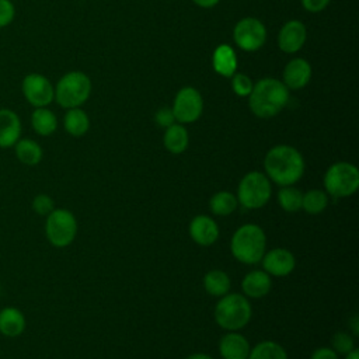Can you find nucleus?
Here are the masks:
<instances>
[{"label": "nucleus", "instance_id": "1", "mask_svg": "<svg viewBox=\"0 0 359 359\" xmlns=\"http://www.w3.org/2000/svg\"><path fill=\"white\" fill-rule=\"evenodd\" d=\"M265 175L279 187L294 185L304 174L306 163L303 154L290 144H276L264 157Z\"/></svg>", "mask_w": 359, "mask_h": 359}, {"label": "nucleus", "instance_id": "2", "mask_svg": "<svg viewBox=\"0 0 359 359\" xmlns=\"http://www.w3.org/2000/svg\"><path fill=\"white\" fill-rule=\"evenodd\" d=\"M290 91L275 77H264L258 80L248 95V107L251 112L262 119L273 118L287 105Z\"/></svg>", "mask_w": 359, "mask_h": 359}, {"label": "nucleus", "instance_id": "3", "mask_svg": "<svg viewBox=\"0 0 359 359\" xmlns=\"http://www.w3.org/2000/svg\"><path fill=\"white\" fill-rule=\"evenodd\" d=\"M266 251V234L255 223L241 224L230 238V252L233 258L245 265L261 262Z\"/></svg>", "mask_w": 359, "mask_h": 359}, {"label": "nucleus", "instance_id": "4", "mask_svg": "<svg viewBox=\"0 0 359 359\" xmlns=\"http://www.w3.org/2000/svg\"><path fill=\"white\" fill-rule=\"evenodd\" d=\"M213 317L220 328L226 331H238L244 328L252 317L250 299L243 293H226L219 297L213 310Z\"/></svg>", "mask_w": 359, "mask_h": 359}, {"label": "nucleus", "instance_id": "5", "mask_svg": "<svg viewBox=\"0 0 359 359\" xmlns=\"http://www.w3.org/2000/svg\"><path fill=\"white\" fill-rule=\"evenodd\" d=\"M323 185L328 196L337 199L349 198L359 188V170L348 161L332 163L324 174Z\"/></svg>", "mask_w": 359, "mask_h": 359}, {"label": "nucleus", "instance_id": "6", "mask_svg": "<svg viewBox=\"0 0 359 359\" xmlns=\"http://www.w3.org/2000/svg\"><path fill=\"white\" fill-rule=\"evenodd\" d=\"M91 88L90 77L83 72L73 70L59 79L55 87V100L62 108H79L90 98Z\"/></svg>", "mask_w": 359, "mask_h": 359}, {"label": "nucleus", "instance_id": "7", "mask_svg": "<svg viewBox=\"0 0 359 359\" xmlns=\"http://www.w3.org/2000/svg\"><path fill=\"white\" fill-rule=\"evenodd\" d=\"M238 205L248 210L264 208L272 196V182L261 171H250L243 175L237 187Z\"/></svg>", "mask_w": 359, "mask_h": 359}, {"label": "nucleus", "instance_id": "8", "mask_svg": "<svg viewBox=\"0 0 359 359\" xmlns=\"http://www.w3.org/2000/svg\"><path fill=\"white\" fill-rule=\"evenodd\" d=\"M45 234L48 241L57 248L70 245L77 236L76 216L63 208H55L45 222Z\"/></svg>", "mask_w": 359, "mask_h": 359}, {"label": "nucleus", "instance_id": "9", "mask_svg": "<svg viewBox=\"0 0 359 359\" xmlns=\"http://www.w3.org/2000/svg\"><path fill=\"white\" fill-rule=\"evenodd\" d=\"M171 109L178 123H194L203 112V98L195 87H182L175 94Z\"/></svg>", "mask_w": 359, "mask_h": 359}, {"label": "nucleus", "instance_id": "10", "mask_svg": "<svg viewBox=\"0 0 359 359\" xmlns=\"http://www.w3.org/2000/svg\"><path fill=\"white\" fill-rule=\"evenodd\" d=\"M233 39L241 50L255 52L266 41V28L258 18L244 17L234 25Z\"/></svg>", "mask_w": 359, "mask_h": 359}, {"label": "nucleus", "instance_id": "11", "mask_svg": "<svg viewBox=\"0 0 359 359\" xmlns=\"http://www.w3.org/2000/svg\"><path fill=\"white\" fill-rule=\"evenodd\" d=\"M21 90L24 98L35 108L48 107L55 100V87L48 77L39 73H29L22 79Z\"/></svg>", "mask_w": 359, "mask_h": 359}, {"label": "nucleus", "instance_id": "12", "mask_svg": "<svg viewBox=\"0 0 359 359\" xmlns=\"http://www.w3.org/2000/svg\"><path fill=\"white\" fill-rule=\"evenodd\" d=\"M262 269L275 278H285L290 275L296 268V258L293 252L287 248L276 247L272 250H266L264 257L261 258Z\"/></svg>", "mask_w": 359, "mask_h": 359}, {"label": "nucleus", "instance_id": "13", "mask_svg": "<svg viewBox=\"0 0 359 359\" xmlns=\"http://www.w3.org/2000/svg\"><path fill=\"white\" fill-rule=\"evenodd\" d=\"M307 39V28L300 20L286 21L278 34V46L285 53L299 52Z\"/></svg>", "mask_w": 359, "mask_h": 359}, {"label": "nucleus", "instance_id": "14", "mask_svg": "<svg viewBox=\"0 0 359 359\" xmlns=\"http://www.w3.org/2000/svg\"><path fill=\"white\" fill-rule=\"evenodd\" d=\"M188 231L192 241L201 247L213 245L220 236L219 224L208 215H196L189 222Z\"/></svg>", "mask_w": 359, "mask_h": 359}, {"label": "nucleus", "instance_id": "15", "mask_svg": "<svg viewBox=\"0 0 359 359\" xmlns=\"http://www.w3.org/2000/svg\"><path fill=\"white\" fill-rule=\"evenodd\" d=\"M313 76L311 65L303 57L290 59L282 74V83L287 87V90H302L309 84Z\"/></svg>", "mask_w": 359, "mask_h": 359}, {"label": "nucleus", "instance_id": "16", "mask_svg": "<svg viewBox=\"0 0 359 359\" xmlns=\"http://www.w3.org/2000/svg\"><path fill=\"white\" fill-rule=\"evenodd\" d=\"M250 349L248 339L238 331H227L219 341L222 359H247Z\"/></svg>", "mask_w": 359, "mask_h": 359}, {"label": "nucleus", "instance_id": "17", "mask_svg": "<svg viewBox=\"0 0 359 359\" xmlns=\"http://www.w3.org/2000/svg\"><path fill=\"white\" fill-rule=\"evenodd\" d=\"M272 287V279L264 269H252L241 279L243 294L248 299H262Z\"/></svg>", "mask_w": 359, "mask_h": 359}, {"label": "nucleus", "instance_id": "18", "mask_svg": "<svg viewBox=\"0 0 359 359\" xmlns=\"http://www.w3.org/2000/svg\"><path fill=\"white\" fill-rule=\"evenodd\" d=\"M21 136L20 116L8 108H0V147H13Z\"/></svg>", "mask_w": 359, "mask_h": 359}, {"label": "nucleus", "instance_id": "19", "mask_svg": "<svg viewBox=\"0 0 359 359\" xmlns=\"http://www.w3.org/2000/svg\"><path fill=\"white\" fill-rule=\"evenodd\" d=\"M213 70L222 77H231L237 72V55L230 45L222 43L219 45L212 56Z\"/></svg>", "mask_w": 359, "mask_h": 359}, {"label": "nucleus", "instance_id": "20", "mask_svg": "<svg viewBox=\"0 0 359 359\" xmlns=\"http://www.w3.org/2000/svg\"><path fill=\"white\" fill-rule=\"evenodd\" d=\"M27 325L25 317L17 307L8 306L0 310V332L6 337H18Z\"/></svg>", "mask_w": 359, "mask_h": 359}, {"label": "nucleus", "instance_id": "21", "mask_svg": "<svg viewBox=\"0 0 359 359\" xmlns=\"http://www.w3.org/2000/svg\"><path fill=\"white\" fill-rule=\"evenodd\" d=\"M163 144L167 151L171 154H181L189 146V133L182 123H172L171 126L165 128L163 136Z\"/></svg>", "mask_w": 359, "mask_h": 359}, {"label": "nucleus", "instance_id": "22", "mask_svg": "<svg viewBox=\"0 0 359 359\" xmlns=\"http://www.w3.org/2000/svg\"><path fill=\"white\" fill-rule=\"evenodd\" d=\"M203 289L212 297H222L230 292L231 280L227 272L222 269H210L203 276Z\"/></svg>", "mask_w": 359, "mask_h": 359}, {"label": "nucleus", "instance_id": "23", "mask_svg": "<svg viewBox=\"0 0 359 359\" xmlns=\"http://www.w3.org/2000/svg\"><path fill=\"white\" fill-rule=\"evenodd\" d=\"M65 130L74 137L84 136L90 129V118L86 111L79 108H70L63 116Z\"/></svg>", "mask_w": 359, "mask_h": 359}, {"label": "nucleus", "instance_id": "24", "mask_svg": "<svg viewBox=\"0 0 359 359\" xmlns=\"http://www.w3.org/2000/svg\"><path fill=\"white\" fill-rule=\"evenodd\" d=\"M31 125L39 136H50L57 129V118L46 107L35 108L31 115Z\"/></svg>", "mask_w": 359, "mask_h": 359}, {"label": "nucleus", "instance_id": "25", "mask_svg": "<svg viewBox=\"0 0 359 359\" xmlns=\"http://www.w3.org/2000/svg\"><path fill=\"white\" fill-rule=\"evenodd\" d=\"M17 158L25 165H36L41 163L43 151L38 142L32 139H18L14 144Z\"/></svg>", "mask_w": 359, "mask_h": 359}, {"label": "nucleus", "instance_id": "26", "mask_svg": "<svg viewBox=\"0 0 359 359\" xmlns=\"http://www.w3.org/2000/svg\"><path fill=\"white\" fill-rule=\"evenodd\" d=\"M238 208L236 194L230 191H219L209 199V209L215 216H229Z\"/></svg>", "mask_w": 359, "mask_h": 359}, {"label": "nucleus", "instance_id": "27", "mask_svg": "<svg viewBox=\"0 0 359 359\" xmlns=\"http://www.w3.org/2000/svg\"><path fill=\"white\" fill-rule=\"evenodd\" d=\"M302 199H303V192L293 185L280 187L276 194L278 205L280 206L282 210L287 213H296L302 210Z\"/></svg>", "mask_w": 359, "mask_h": 359}, {"label": "nucleus", "instance_id": "28", "mask_svg": "<svg viewBox=\"0 0 359 359\" xmlns=\"http://www.w3.org/2000/svg\"><path fill=\"white\" fill-rule=\"evenodd\" d=\"M247 359H287L285 348L275 341H261L250 349Z\"/></svg>", "mask_w": 359, "mask_h": 359}, {"label": "nucleus", "instance_id": "29", "mask_svg": "<svg viewBox=\"0 0 359 359\" xmlns=\"http://www.w3.org/2000/svg\"><path fill=\"white\" fill-rule=\"evenodd\" d=\"M328 198L324 189H309L303 194L302 209L309 215H320L328 206Z\"/></svg>", "mask_w": 359, "mask_h": 359}, {"label": "nucleus", "instance_id": "30", "mask_svg": "<svg viewBox=\"0 0 359 359\" xmlns=\"http://www.w3.org/2000/svg\"><path fill=\"white\" fill-rule=\"evenodd\" d=\"M331 348L338 353V355H346L351 351L355 349V341L353 337L349 332L345 331H338L332 335L331 338Z\"/></svg>", "mask_w": 359, "mask_h": 359}, {"label": "nucleus", "instance_id": "31", "mask_svg": "<svg viewBox=\"0 0 359 359\" xmlns=\"http://www.w3.org/2000/svg\"><path fill=\"white\" fill-rule=\"evenodd\" d=\"M230 79H231V90L234 91L236 95H238V97L250 95L254 83L251 81V79L247 74L236 72Z\"/></svg>", "mask_w": 359, "mask_h": 359}, {"label": "nucleus", "instance_id": "32", "mask_svg": "<svg viewBox=\"0 0 359 359\" xmlns=\"http://www.w3.org/2000/svg\"><path fill=\"white\" fill-rule=\"evenodd\" d=\"M32 209L41 216H48L55 209V202L49 195L39 194L32 201Z\"/></svg>", "mask_w": 359, "mask_h": 359}, {"label": "nucleus", "instance_id": "33", "mask_svg": "<svg viewBox=\"0 0 359 359\" xmlns=\"http://www.w3.org/2000/svg\"><path fill=\"white\" fill-rule=\"evenodd\" d=\"M15 17V6L11 0H0V28L7 27Z\"/></svg>", "mask_w": 359, "mask_h": 359}, {"label": "nucleus", "instance_id": "34", "mask_svg": "<svg viewBox=\"0 0 359 359\" xmlns=\"http://www.w3.org/2000/svg\"><path fill=\"white\" fill-rule=\"evenodd\" d=\"M154 121H156V123H157L158 126H161V128H164V129L177 122V121H175V116H174V114H172V109L168 108V107L160 108V109L154 114Z\"/></svg>", "mask_w": 359, "mask_h": 359}, {"label": "nucleus", "instance_id": "35", "mask_svg": "<svg viewBox=\"0 0 359 359\" xmlns=\"http://www.w3.org/2000/svg\"><path fill=\"white\" fill-rule=\"evenodd\" d=\"M331 0H302V6L309 13H321Z\"/></svg>", "mask_w": 359, "mask_h": 359}, {"label": "nucleus", "instance_id": "36", "mask_svg": "<svg viewBox=\"0 0 359 359\" xmlns=\"http://www.w3.org/2000/svg\"><path fill=\"white\" fill-rule=\"evenodd\" d=\"M310 359H339V355L331 346H320L311 352Z\"/></svg>", "mask_w": 359, "mask_h": 359}, {"label": "nucleus", "instance_id": "37", "mask_svg": "<svg viewBox=\"0 0 359 359\" xmlns=\"http://www.w3.org/2000/svg\"><path fill=\"white\" fill-rule=\"evenodd\" d=\"M192 3L202 8H212L219 3V0H192Z\"/></svg>", "mask_w": 359, "mask_h": 359}, {"label": "nucleus", "instance_id": "38", "mask_svg": "<svg viewBox=\"0 0 359 359\" xmlns=\"http://www.w3.org/2000/svg\"><path fill=\"white\" fill-rule=\"evenodd\" d=\"M359 317L355 314L351 320H349V327H351V330H352V332L355 334V335H358V332H359Z\"/></svg>", "mask_w": 359, "mask_h": 359}, {"label": "nucleus", "instance_id": "39", "mask_svg": "<svg viewBox=\"0 0 359 359\" xmlns=\"http://www.w3.org/2000/svg\"><path fill=\"white\" fill-rule=\"evenodd\" d=\"M185 359H213V356H210L209 353H203V352H195L188 355Z\"/></svg>", "mask_w": 359, "mask_h": 359}, {"label": "nucleus", "instance_id": "40", "mask_svg": "<svg viewBox=\"0 0 359 359\" xmlns=\"http://www.w3.org/2000/svg\"><path fill=\"white\" fill-rule=\"evenodd\" d=\"M344 359H359V351L355 348V349L351 351L349 353L344 355Z\"/></svg>", "mask_w": 359, "mask_h": 359}]
</instances>
